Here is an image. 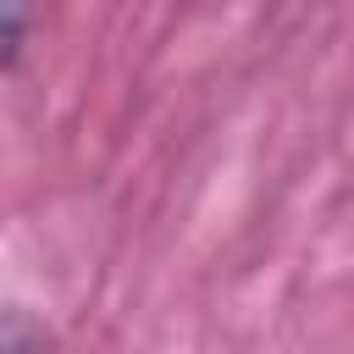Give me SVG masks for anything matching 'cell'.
I'll return each instance as SVG.
<instances>
[{
    "label": "cell",
    "mask_w": 354,
    "mask_h": 354,
    "mask_svg": "<svg viewBox=\"0 0 354 354\" xmlns=\"http://www.w3.org/2000/svg\"><path fill=\"white\" fill-rule=\"evenodd\" d=\"M0 11H6V72H17V61H22V50H28V22H33V0H0Z\"/></svg>",
    "instance_id": "1"
}]
</instances>
